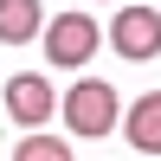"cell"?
Returning a JSON list of instances; mask_svg holds the SVG:
<instances>
[{
  "label": "cell",
  "instance_id": "cell-1",
  "mask_svg": "<svg viewBox=\"0 0 161 161\" xmlns=\"http://www.w3.org/2000/svg\"><path fill=\"white\" fill-rule=\"evenodd\" d=\"M64 123H71L77 142H103L116 123H123V97H116L110 77H77L64 90Z\"/></svg>",
  "mask_w": 161,
  "mask_h": 161
},
{
  "label": "cell",
  "instance_id": "cell-2",
  "mask_svg": "<svg viewBox=\"0 0 161 161\" xmlns=\"http://www.w3.org/2000/svg\"><path fill=\"white\" fill-rule=\"evenodd\" d=\"M39 45H45L52 71H77V64H90V58H97V45H103V26L90 19V13H58V19H45Z\"/></svg>",
  "mask_w": 161,
  "mask_h": 161
},
{
  "label": "cell",
  "instance_id": "cell-3",
  "mask_svg": "<svg viewBox=\"0 0 161 161\" xmlns=\"http://www.w3.org/2000/svg\"><path fill=\"white\" fill-rule=\"evenodd\" d=\"M110 52L129 64H148L161 58V13L155 7H136V0H123V13L110 19Z\"/></svg>",
  "mask_w": 161,
  "mask_h": 161
},
{
  "label": "cell",
  "instance_id": "cell-4",
  "mask_svg": "<svg viewBox=\"0 0 161 161\" xmlns=\"http://www.w3.org/2000/svg\"><path fill=\"white\" fill-rule=\"evenodd\" d=\"M52 110H58V90H52L45 71H13L7 77V123L39 129V123H52Z\"/></svg>",
  "mask_w": 161,
  "mask_h": 161
},
{
  "label": "cell",
  "instance_id": "cell-5",
  "mask_svg": "<svg viewBox=\"0 0 161 161\" xmlns=\"http://www.w3.org/2000/svg\"><path fill=\"white\" fill-rule=\"evenodd\" d=\"M123 136H129L136 155H161V90H142L123 110Z\"/></svg>",
  "mask_w": 161,
  "mask_h": 161
},
{
  "label": "cell",
  "instance_id": "cell-6",
  "mask_svg": "<svg viewBox=\"0 0 161 161\" xmlns=\"http://www.w3.org/2000/svg\"><path fill=\"white\" fill-rule=\"evenodd\" d=\"M39 32H45L39 0H0V45H32Z\"/></svg>",
  "mask_w": 161,
  "mask_h": 161
},
{
  "label": "cell",
  "instance_id": "cell-7",
  "mask_svg": "<svg viewBox=\"0 0 161 161\" xmlns=\"http://www.w3.org/2000/svg\"><path fill=\"white\" fill-rule=\"evenodd\" d=\"M64 155H71L64 136H39V129H26V142H19V161H64Z\"/></svg>",
  "mask_w": 161,
  "mask_h": 161
},
{
  "label": "cell",
  "instance_id": "cell-8",
  "mask_svg": "<svg viewBox=\"0 0 161 161\" xmlns=\"http://www.w3.org/2000/svg\"><path fill=\"white\" fill-rule=\"evenodd\" d=\"M110 7H123V0H110Z\"/></svg>",
  "mask_w": 161,
  "mask_h": 161
}]
</instances>
